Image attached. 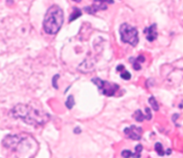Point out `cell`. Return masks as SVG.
Wrapping results in <instances>:
<instances>
[{"instance_id": "277c9868", "label": "cell", "mask_w": 183, "mask_h": 158, "mask_svg": "<svg viewBox=\"0 0 183 158\" xmlns=\"http://www.w3.org/2000/svg\"><path fill=\"white\" fill-rule=\"evenodd\" d=\"M91 81L98 88L99 91L103 95L107 96V97L115 96V93L117 92V90L120 89V87H119L118 84L112 83V82L106 81V80H102L99 78H93V79H91Z\"/></svg>"}, {"instance_id": "e0dca14e", "label": "cell", "mask_w": 183, "mask_h": 158, "mask_svg": "<svg viewBox=\"0 0 183 158\" xmlns=\"http://www.w3.org/2000/svg\"><path fill=\"white\" fill-rule=\"evenodd\" d=\"M97 1H99V2H101L103 4H114V0H97Z\"/></svg>"}, {"instance_id": "9c48e42d", "label": "cell", "mask_w": 183, "mask_h": 158, "mask_svg": "<svg viewBox=\"0 0 183 158\" xmlns=\"http://www.w3.org/2000/svg\"><path fill=\"white\" fill-rule=\"evenodd\" d=\"M155 149H156V151L157 152V154H158L159 156H163L165 155V153H164V151H163V146H162V144H161L160 142H157V143H156V145H155Z\"/></svg>"}, {"instance_id": "3957f363", "label": "cell", "mask_w": 183, "mask_h": 158, "mask_svg": "<svg viewBox=\"0 0 183 158\" xmlns=\"http://www.w3.org/2000/svg\"><path fill=\"white\" fill-rule=\"evenodd\" d=\"M121 40L124 43H128L132 46H136L138 43V34L134 27L130 26L128 23H123L120 27Z\"/></svg>"}, {"instance_id": "30bf717a", "label": "cell", "mask_w": 183, "mask_h": 158, "mask_svg": "<svg viewBox=\"0 0 183 158\" xmlns=\"http://www.w3.org/2000/svg\"><path fill=\"white\" fill-rule=\"evenodd\" d=\"M75 105V101L73 96H69L67 98V101L65 102V105L67 106L68 109H72Z\"/></svg>"}, {"instance_id": "8992f818", "label": "cell", "mask_w": 183, "mask_h": 158, "mask_svg": "<svg viewBox=\"0 0 183 158\" xmlns=\"http://www.w3.org/2000/svg\"><path fill=\"white\" fill-rule=\"evenodd\" d=\"M145 32L147 33V40L149 42H152L157 38V31H156V24H152L151 26L147 28L145 30Z\"/></svg>"}, {"instance_id": "52a82bcc", "label": "cell", "mask_w": 183, "mask_h": 158, "mask_svg": "<svg viewBox=\"0 0 183 158\" xmlns=\"http://www.w3.org/2000/svg\"><path fill=\"white\" fill-rule=\"evenodd\" d=\"M133 118L135 119L137 122H143L145 119L148 120V115H145L141 110H137V111L134 113V114H133Z\"/></svg>"}, {"instance_id": "5b68a950", "label": "cell", "mask_w": 183, "mask_h": 158, "mask_svg": "<svg viewBox=\"0 0 183 158\" xmlns=\"http://www.w3.org/2000/svg\"><path fill=\"white\" fill-rule=\"evenodd\" d=\"M143 130L141 127H137L135 125H131L129 128H126L124 130L125 135L129 138L133 140H139L141 138Z\"/></svg>"}, {"instance_id": "4fadbf2b", "label": "cell", "mask_w": 183, "mask_h": 158, "mask_svg": "<svg viewBox=\"0 0 183 158\" xmlns=\"http://www.w3.org/2000/svg\"><path fill=\"white\" fill-rule=\"evenodd\" d=\"M121 77H122L123 79H126V80H128L131 78V75H130V73L129 72H127V71H125V70H123L121 73Z\"/></svg>"}, {"instance_id": "5bb4252c", "label": "cell", "mask_w": 183, "mask_h": 158, "mask_svg": "<svg viewBox=\"0 0 183 158\" xmlns=\"http://www.w3.org/2000/svg\"><path fill=\"white\" fill-rule=\"evenodd\" d=\"M122 157H134V154L129 150H123L122 152Z\"/></svg>"}, {"instance_id": "ffe728a7", "label": "cell", "mask_w": 183, "mask_h": 158, "mask_svg": "<svg viewBox=\"0 0 183 158\" xmlns=\"http://www.w3.org/2000/svg\"><path fill=\"white\" fill-rule=\"evenodd\" d=\"M74 132L75 133H77V132H78V133H81V130H80V129H78V130H77V129H75Z\"/></svg>"}, {"instance_id": "8fae6325", "label": "cell", "mask_w": 183, "mask_h": 158, "mask_svg": "<svg viewBox=\"0 0 183 158\" xmlns=\"http://www.w3.org/2000/svg\"><path fill=\"white\" fill-rule=\"evenodd\" d=\"M148 103H149L151 106L153 107V109L155 110V111H158L159 110V106H158V104H157V102H156V99H155L154 97H151L148 99Z\"/></svg>"}, {"instance_id": "44dd1931", "label": "cell", "mask_w": 183, "mask_h": 158, "mask_svg": "<svg viewBox=\"0 0 183 158\" xmlns=\"http://www.w3.org/2000/svg\"><path fill=\"white\" fill-rule=\"evenodd\" d=\"M73 1H74V2H76V3H80L82 0H73Z\"/></svg>"}, {"instance_id": "9a60e30c", "label": "cell", "mask_w": 183, "mask_h": 158, "mask_svg": "<svg viewBox=\"0 0 183 158\" xmlns=\"http://www.w3.org/2000/svg\"><path fill=\"white\" fill-rule=\"evenodd\" d=\"M133 68L135 69L136 71H139L141 69V65H140V64H138V61L137 59L133 62Z\"/></svg>"}, {"instance_id": "ba28073f", "label": "cell", "mask_w": 183, "mask_h": 158, "mask_svg": "<svg viewBox=\"0 0 183 158\" xmlns=\"http://www.w3.org/2000/svg\"><path fill=\"white\" fill-rule=\"evenodd\" d=\"M82 11H81L80 9H78V8L74 7V8H73V13H71V15H70V17H69V22H73L74 20H76L77 18L81 17V16H82Z\"/></svg>"}, {"instance_id": "7c38bea8", "label": "cell", "mask_w": 183, "mask_h": 158, "mask_svg": "<svg viewBox=\"0 0 183 158\" xmlns=\"http://www.w3.org/2000/svg\"><path fill=\"white\" fill-rule=\"evenodd\" d=\"M143 146L141 145H138L135 147V153H134V157H140V153L142 151Z\"/></svg>"}, {"instance_id": "7a4b0ae2", "label": "cell", "mask_w": 183, "mask_h": 158, "mask_svg": "<svg viewBox=\"0 0 183 158\" xmlns=\"http://www.w3.org/2000/svg\"><path fill=\"white\" fill-rule=\"evenodd\" d=\"M63 23V11L58 6H52L49 7L45 15L43 27L45 32L54 35L60 31Z\"/></svg>"}, {"instance_id": "ac0fdd59", "label": "cell", "mask_w": 183, "mask_h": 158, "mask_svg": "<svg viewBox=\"0 0 183 158\" xmlns=\"http://www.w3.org/2000/svg\"><path fill=\"white\" fill-rule=\"evenodd\" d=\"M146 112H147V115H148V120H151V118H152V114H151V111H150V109L148 107L146 108Z\"/></svg>"}, {"instance_id": "6da1fadb", "label": "cell", "mask_w": 183, "mask_h": 158, "mask_svg": "<svg viewBox=\"0 0 183 158\" xmlns=\"http://www.w3.org/2000/svg\"><path fill=\"white\" fill-rule=\"evenodd\" d=\"M12 115L14 118L21 119L30 125H43L48 122L50 116L47 113L35 109L27 105H17L12 110Z\"/></svg>"}, {"instance_id": "2e32d148", "label": "cell", "mask_w": 183, "mask_h": 158, "mask_svg": "<svg viewBox=\"0 0 183 158\" xmlns=\"http://www.w3.org/2000/svg\"><path fill=\"white\" fill-rule=\"evenodd\" d=\"M58 78H59V75H55V76H54V78H53V86H54V89H58V86L55 84V81H57Z\"/></svg>"}, {"instance_id": "d6986e66", "label": "cell", "mask_w": 183, "mask_h": 158, "mask_svg": "<svg viewBox=\"0 0 183 158\" xmlns=\"http://www.w3.org/2000/svg\"><path fill=\"white\" fill-rule=\"evenodd\" d=\"M116 70L118 71V72H122V70H124V66L121 65H118L117 66V68H116Z\"/></svg>"}]
</instances>
